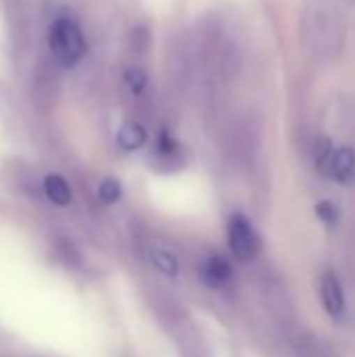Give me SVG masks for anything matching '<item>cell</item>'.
<instances>
[{"instance_id": "1", "label": "cell", "mask_w": 355, "mask_h": 357, "mask_svg": "<svg viewBox=\"0 0 355 357\" xmlns=\"http://www.w3.org/2000/svg\"><path fill=\"white\" fill-rule=\"evenodd\" d=\"M345 19L343 15L331 6L326 0L320 4H312L301 19V40L305 52L320 61H335L345 48Z\"/></svg>"}, {"instance_id": "2", "label": "cell", "mask_w": 355, "mask_h": 357, "mask_svg": "<svg viewBox=\"0 0 355 357\" xmlns=\"http://www.w3.org/2000/svg\"><path fill=\"white\" fill-rule=\"evenodd\" d=\"M48 48L63 67H75L86 54V38L73 17H59L48 27Z\"/></svg>"}, {"instance_id": "3", "label": "cell", "mask_w": 355, "mask_h": 357, "mask_svg": "<svg viewBox=\"0 0 355 357\" xmlns=\"http://www.w3.org/2000/svg\"><path fill=\"white\" fill-rule=\"evenodd\" d=\"M228 238H230V249L239 259H251L257 253L259 241L257 234L251 226V222L245 215H232L228 224Z\"/></svg>"}, {"instance_id": "4", "label": "cell", "mask_w": 355, "mask_h": 357, "mask_svg": "<svg viewBox=\"0 0 355 357\" xmlns=\"http://www.w3.org/2000/svg\"><path fill=\"white\" fill-rule=\"evenodd\" d=\"M322 172L331 178H335L337 182H349L355 176V151L345 146V149H333L331 157L326 159Z\"/></svg>"}, {"instance_id": "5", "label": "cell", "mask_w": 355, "mask_h": 357, "mask_svg": "<svg viewBox=\"0 0 355 357\" xmlns=\"http://www.w3.org/2000/svg\"><path fill=\"white\" fill-rule=\"evenodd\" d=\"M320 297H322V305L324 310L339 318L343 312H345V293H343V287L339 282V278L333 274V272H326L322 276V282H320Z\"/></svg>"}, {"instance_id": "6", "label": "cell", "mask_w": 355, "mask_h": 357, "mask_svg": "<svg viewBox=\"0 0 355 357\" xmlns=\"http://www.w3.org/2000/svg\"><path fill=\"white\" fill-rule=\"evenodd\" d=\"M230 266H228V261L224 259V257H220V255H211L207 261H205V266H203V278H205V282L209 284V287H213V289H220V287H224L228 280H230Z\"/></svg>"}, {"instance_id": "7", "label": "cell", "mask_w": 355, "mask_h": 357, "mask_svg": "<svg viewBox=\"0 0 355 357\" xmlns=\"http://www.w3.org/2000/svg\"><path fill=\"white\" fill-rule=\"evenodd\" d=\"M144 142H146V130L136 121L123 123L117 132V144L123 151H138Z\"/></svg>"}, {"instance_id": "8", "label": "cell", "mask_w": 355, "mask_h": 357, "mask_svg": "<svg viewBox=\"0 0 355 357\" xmlns=\"http://www.w3.org/2000/svg\"><path fill=\"white\" fill-rule=\"evenodd\" d=\"M44 192H46V197H48L54 205H59V207H65V205L71 203V188H69V184H67L61 176H56V174H48V176L44 178Z\"/></svg>"}, {"instance_id": "9", "label": "cell", "mask_w": 355, "mask_h": 357, "mask_svg": "<svg viewBox=\"0 0 355 357\" xmlns=\"http://www.w3.org/2000/svg\"><path fill=\"white\" fill-rule=\"evenodd\" d=\"M153 264L155 268L169 276V278H176L178 276V259L169 253V251H163V249H153Z\"/></svg>"}, {"instance_id": "10", "label": "cell", "mask_w": 355, "mask_h": 357, "mask_svg": "<svg viewBox=\"0 0 355 357\" xmlns=\"http://www.w3.org/2000/svg\"><path fill=\"white\" fill-rule=\"evenodd\" d=\"M123 82H126V86L130 88V92H132L134 96H140V94L146 90L149 77H146V73H144L140 67H130V69L123 73Z\"/></svg>"}, {"instance_id": "11", "label": "cell", "mask_w": 355, "mask_h": 357, "mask_svg": "<svg viewBox=\"0 0 355 357\" xmlns=\"http://www.w3.org/2000/svg\"><path fill=\"white\" fill-rule=\"evenodd\" d=\"M98 197L103 203H115L121 197V184L115 178H107L98 186Z\"/></svg>"}, {"instance_id": "12", "label": "cell", "mask_w": 355, "mask_h": 357, "mask_svg": "<svg viewBox=\"0 0 355 357\" xmlns=\"http://www.w3.org/2000/svg\"><path fill=\"white\" fill-rule=\"evenodd\" d=\"M316 211H318V218H320L324 224L335 226V224L339 222V213H337V207H335L333 203H320Z\"/></svg>"}, {"instance_id": "13", "label": "cell", "mask_w": 355, "mask_h": 357, "mask_svg": "<svg viewBox=\"0 0 355 357\" xmlns=\"http://www.w3.org/2000/svg\"><path fill=\"white\" fill-rule=\"evenodd\" d=\"M331 6H335L341 15H343V19H347V17H355V0H326Z\"/></svg>"}, {"instance_id": "14", "label": "cell", "mask_w": 355, "mask_h": 357, "mask_svg": "<svg viewBox=\"0 0 355 357\" xmlns=\"http://www.w3.org/2000/svg\"><path fill=\"white\" fill-rule=\"evenodd\" d=\"M159 149H161V153L172 155V153H176L178 142H176V138H174V136H169L167 132H163V134L159 136Z\"/></svg>"}]
</instances>
